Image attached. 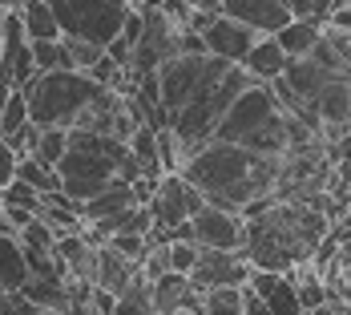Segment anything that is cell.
<instances>
[{"label":"cell","mask_w":351,"mask_h":315,"mask_svg":"<svg viewBox=\"0 0 351 315\" xmlns=\"http://www.w3.org/2000/svg\"><path fill=\"white\" fill-rule=\"evenodd\" d=\"M291 16H307V21H327V12L335 8V0H282Z\"/></svg>","instance_id":"28"},{"label":"cell","mask_w":351,"mask_h":315,"mask_svg":"<svg viewBox=\"0 0 351 315\" xmlns=\"http://www.w3.org/2000/svg\"><path fill=\"white\" fill-rule=\"evenodd\" d=\"M0 21H4V4H0Z\"/></svg>","instance_id":"34"},{"label":"cell","mask_w":351,"mask_h":315,"mask_svg":"<svg viewBox=\"0 0 351 315\" xmlns=\"http://www.w3.org/2000/svg\"><path fill=\"white\" fill-rule=\"evenodd\" d=\"M29 45H33V65H36V73L73 69V57L65 53V40H61V36H49V40H29Z\"/></svg>","instance_id":"21"},{"label":"cell","mask_w":351,"mask_h":315,"mask_svg":"<svg viewBox=\"0 0 351 315\" xmlns=\"http://www.w3.org/2000/svg\"><path fill=\"white\" fill-rule=\"evenodd\" d=\"M12 178H25L29 186H36L40 194H49V190H61V178H57V170L53 166H45L36 154H21L16 158V174Z\"/></svg>","instance_id":"20"},{"label":"cell","mask_w":351,"mask_h":315,"mask_svg":"<svg viewBox=\"0 0 351 315\" xmlns=\"http://www.w3.org/2000/svg\"><path fill=\"white\" fill-rule=\"evenodd\" d=\"M287 61H291V57L282 53V45L275 40V33H263L250 49H246V57L239 61V65H243L254 81H275V77L287 69Z\"/></svg>","instance_id":"14"},{"label":"cell","mask_w":351,"mask_h":315,"mask_svg":"<svg viewBox=\"0 0 351 315\" xmlns=\"http://www.w3.org/2000/svg\"><path fill=\"white\" fill-rule=\"evenodd\" d=\"M323 25H331V29H343V33H351V4H335L331 12H327V21Z\"/></svg>","instance_id":"29"},{"label":"cell","mask_w":351,"mask_h":315,"mask_svg":"<svg viewBox=\"0 0 351 315\" xmlns=\"http://www.w3.org/2000/svg\"><path fill=\"white\" fill-rule=\"evenodd\" d=\"M16 239H21V246H33V250H53V239H57V235L40 222V214H33V218L16 231Z\"/></svg>","instance_id":"26"},{"label":"cell","mask_w":351,"mask_h":315,"mask_svg":"<svg viewBox=\"0 0 351 315\" xmlns=\"http://www.w3.org/2000/svg\"><path fill=\"white\" fill-rule=\"evenodd\" d=\"M243 312H267V303H263V295L250 287V283H243Z\"/></svg>","instance_id":"31"},{"label":"cell","mask_w":351,"mask_h":315,"mask_svg":"<svg viewBox=\"0 0 351 315\" xmlns=\"http://www.w3.org/2000/svg\"><path fill=\"white\" fill-rule=\"evenodd\" d=\"M16 16H21V25H25V36H29V40H49V36H61V25H57V16H53L49 0H21Z\"/></svg>","instance_id":"18"},{"label":"cell","mask_w":351,"mask_h":315,"mask_svg":"<svg viewBox=\"0 0 351 315\" xmlns=\"http://www.w3.org/2000/svg\"><path fill=\"white\" fill-rule=\"evenodd\" d=\"M0 202H4V207H29V210H36V207H40V190L29 186L25 178H8V182L0 186Z\"/></svg>","instance_id":"25"},{"label":"cell","mask_w":351,"mask_h":315,"mask_svg":"<svg viewBox=\"0 0 351 315\" xmlns=\"http://www.w3.org/2000/svg\"><path fill=\"white\" fill-rule=\"evenodd\" d=\"M348 105H351V81H348Z\"/></svg>","instance_id":"33"},{"label":"cell","mask_w":351,"mask_h":315,"mask_svg":"<svg viewBox=\"0 0 351 315\" xmlns=\"http://www.w3.org/2000/svg\"><path fill=\"white\" fill-rule=\"evenodd\" d=\"M335 4H351V0H335Z\"/></svg>","instance_id":"35"},{"label":"cell","mask_w":351,"mask_h":315,"mask_svg":"<svg viewBox=\"0 0 351 315\" xmlns=\"http://www.w3.org/2000/svg\"><path fill=\"white\" fill-rule=\"evenodd\" d=\"M202 312L206 315H243V283H222L202 291Z\"/></svg>","instance_id":"19"},{"label":"cell","mask_w":351,"mask_h":315,"mask_svg":"<svg viewBox=\"0 0 351 315\" xmlns=\"http://www.w3.org/2000/svg\"><path fill=\"white\" fill-rule=\"evenodd\" d=\"M348 65H351V53H348Z\"/></svg>","instance_id":"36"},{"label":"cell","mask_w":351,"mask_h":315,"mask_svg":"<svg viewBox=\"0 0 351 315\" xmlns=\"http://www.w3.org/2000/svg\"><path fill=\"white\" fill-rule=\"evenodd\" d=\"M12 89H16V81H12V73H8V61L0 57V109H4V102H8Z\"/></svg>","instance_id":"32"},{"label":"cell","mask_w":351,"mask_h":315,"mask_svg":"<svg viewBox=\"0 0 351 315\" xmlns=\"http://www.w3.org/2000/svg\"><path fill=\"white\" fill-rule=\"evenodd\" d=\"M210 138L239 141L246 150L258 154H282L291 138H287V109L275 102L267 81H250L234 102L226 105V113L218 117Z\"/></svg>","instance_id":"3"},{"label":"cell","mask_w":351,"mask_h":315,"mask_svg":"<svg viewBox=\"0 0 351 315\" xmlns=\"http://www.w3.org/2000/svg\"><path fill=\"white\" fill-rule=\"evenodd\" d=\"M226 65H234V61H222V57H214V53H174V57H166V61L154 69V77H158V102H162L166 121H170L190 97H198L214 77H222Z\"/></svg>","instance_id":"5"},{"label":"cell","mask_w":351,"mask_h":315,"mask_svg":"<svg viewBox=\"0 0 351 315\" xmlns=\"http://www.w3.org/2000/svg\"><path fill=\"white\" fill-rule=\"evenodd\" d=\"M178 174L194 182L206 202L243 214L250 202L275 198V186H279L282 174V154H258V150H246L239 141L206 138L202 145L190 150V158L182 162Z\"/></svg>","instance_id":"1"},{"label":"cell","mask_w":351,"mask_h":315,"mask_svg":"<svg viewBox=\"0 0 351 315\" xmlns=\"http://www.w3.org/2000/svg\"><path fill=\"white\" fill-rule=\"evenodd\" d=\"M149 303H154V312H162V315L202 312V291L190 283L186 271H162L158 279H149Z\"/></svg>","instance_id":"11"},{"label":"cell","mask_w":351,"mask_h":315,"mask_svg":"<svg viewBox=\"0 0 351 315\" xmlns=\"http://www.w3.org/2000/svg\"><path fill=\"white\" fill-rule=\"evenodd\" d=\"M202 202H206L202 190H198L194 182H186L178 170H166V174L154 182V194L145 198V207H149V214H154V222L166 226V231L178 226V222H186Z\"/></svg>","instance_id":"7"},{"label":"cell","mask_w":351,"mask_h":315,"mask_svg":"<svg viewBox=\"0 0 351 315\" xmlns=\"http://www.w3.org/2000/svg\"><path fill=\"white\" fill-rule=\"evenodd\" d=\"M25 121H29V102H25V89L16 85V89L8 93L4 109H0V138H4V134H12V130H21Z\"/></svg>","instance_id":"24"},{"label":"cell","mask_w":351,"mask_h":315,"mask_svg":"<svg viewBox=\"0 0 351 315\" xmlns=\"http://www.w3.org/2000/svg\"><path fill=\"white\" fill-rule=\"evenodd\" d=\"M186 275H190V283H194L198 291H206V287H222V283H246L250 263H246L243 250L198 246V259H194V267H190Z\"/></svg>","instance_id":"9"},{"label":"cell","mask_w":351,"mask_h":315,"mask_svg":"<svg viewBox=\"0 0 351 315\" xmlns=\"http://www.w3.org/2000/svg\"><path fill=\"white\" fill-rule=\"evenodd\" d=\"M21 89H25L29 117L36 126H65L69 130L77 121V113L93 102L106 85L93 81L89 73H81V69H49V73H33Z\"/></svg>","instance_id":"4"},{"label":"cell","mask_w":351,"mask_h":315,"mask_svg":"<svg viewBox=\"0 0 351 315\" xmlns=\"http://www.w3.org/2000/svg\"><path fill=\"white\" fill-rule=\"evenodd\" d=\"M258 36L263 33H254V29L243 25V21H234V16H226V12H214L210 25L202 29V45H206V53L239 65V61L246 57V49H250Z\"/></svg>","instance_id":"10"},{"label":"cell","mask_w":351,"mask_h":315,"mask_svg":"<svg viewBox=\"0 0 351 315\" xmlns=\"http://www.w3.org/2000/svg\"><path fill=\"white\" fill-rule=\"evenodd\" d=\"M65 141H69V130H65V126H40L33 154L45 162V166L57 170V162H61V154H65Z\"/></svg>","instance_id":"22"},{"label":"cell","mask_w":351,"mask_h":315,"mask_svg":"<svg viewBox=\"0 0 351 315\" xmlns=\"http://www.w3.org/2000/svg\"><path fill=\"white\" fill-rule=\"evenodd\" d=\"M319 33H323V21L291 16L279 33H275V40L282 45V53H287V57H303V53H311V45L319 40Z\"/></svg>","instance_id":"17"},{"label":"cell","mask_w":351,"mask_h":315,"mask_svg":"<svg viewBox=\"0 0 351 315\" xmlns=\"http://www.w3.org/2000/svg\"><path fill=\"white\" fill-rule=\"evenodd\" d=\"M65 40V53L73 57V69H81V73H89V65L106 53L101 45H93V40H77V36H61Z\"/></svg>","instance_id":"27"},{"label":"cell","mask_w":351,"mask_h":315,"mask_svg":"<svg viewBox=\"0 0 351 315\" xmlns=\"http://www.w3.org/2000/svg\"><path fill=\"white\" fill-rule=\"evenodd\" d=\"M134 202H141L138 190H134V182L113 178V182H109V186H101L93 198H85V202H81V218H85V222H93V218H109V214L134 207Z\"/></svg>","instance_id":"15"},{"label":"cell","mask_w":351,"mask_h":315,"mask_svg":"<svg viewBox=\"0 0 351 315\" xmlns=\"http://www.w3.org/2000/svg\"><path fill=\"white\" fill-rule=\"evenodd\" d=\"M57 178H61V190L69 194L77 210L85 198H93L101 186H109L113 178H125L134 182L138 178V162L130 154V145L113 134H93V130H69L65 141V154L57 162Z\"/></svg>","instance_id":"2"},{"label":"cell","mask_w":351,"mask_h":315,"mask_svg":"<svg viewBox=\"0 0 351 315\" xmlns=\"http://www.w3.org/2000/svg\"><path fill=\"white\" fill-rule=\"evenodd\" d=\"M12 174H16V154L8 150V141L0 138V186H4Z\"/></svg>","instance_id":"30"},{"label":"cell","mask_w":351,"mask_h":315,"mask_svg":"<svg viewBox=\"0 0 351 315\" xmlns=\"http://www.w3.org/2000/svg\"><path fill=\"white\" fill-rule=\"evenodd\" d=\"M218 12L250 25L254 33H279L282 25L291 21L282 0H218Z\"/></svg>","instance_id":"13"},{"label":"cell","mask_w":351,"mask_h":315,"mask_svg":"<svg viewBox=\"0 0 351 315\" xmlns=\"http://www.w3.org/2000/svg\"><path fill=\"white\" fill-rule=\"evenodd\" d=\"M61 36H77V40H93L106 49L113 36L121 33V21L130 16V0H49Z\"/></svg>","instance_id":"6"},{"label":"cell","mask_w":351,"mask_h":315,"mask_svg":"<svg viewBox=\"0 0 351 315\" xmlns=\"http://www.w3.org/2000/svg\"><path fill=\"white\" fill-rule=\"evenodd\" d=\"M186 226H190V239L198 246H222V250H239L243 246V214L239 210L202 202L186 218Z\"/></svg>","instance_id":"8"},{"label":"cell","mask_w":351,"mask_h":315,"mask_svg":"<svg viewBox=\"0 0 351 315\" xmlns=\"http://www.w3.org/2000/svg\"><path fill=\"white\" fill-rule=\"evenodd\" d=\"M0 57L8 61V73H12V81H16V85H25V81L36 73L33 45H29L25 25H21V16H16L12 8H4V21H0Z\"/></svg>","instance_id":"12"},{"label":"cell","mask_w":351,"mask_h":315,"mask_svg":"<svg viewBox=\"0 0 351 315\" xmlns=\"http://www.w3.org/2000/svg\"><path fill=\"white\" fill-rule=\"evenodd\" d=\"M113 312H154V303H149V279L141 271L117 291V307Z\"/></svg>","instance_id":"23"},{"label":"cell","mask_w":351,"mask_h":315,"mask_svg":"<svg viewBox=\"0 0 351 315\" xmlns=\"http://www.w3.org/2000/svg\"><path fill=\"white\" fill-rule=\"evenodd\" d=\"M138 271H141L138 263H130L125 255H117L109 243L97 246V271H93V283H97V287H106V291H113V295H117V291L134 279Z\"/></svg>","instance_id":"16"}]
</instances>
